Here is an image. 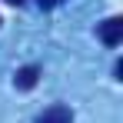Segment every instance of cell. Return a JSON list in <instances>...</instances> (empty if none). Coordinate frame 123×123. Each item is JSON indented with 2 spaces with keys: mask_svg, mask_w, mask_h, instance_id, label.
Returning <instances> with one entry per match:
<instances>
[{
  "mask_svg": "<svg viewBox=\"0 0 123 123\" xmlns=\"http://www.w3.org/2000/svg\"><path fill=\"white\" fill-rule=\"evenodd\" d=\"M97 37H100L106 47H117L123 40V17H110V20L100 23V30H97Z\"/></svg>",
  "mask_w": 123,
  "mask_h": 123,
  "instance_id": "cell-1",
  "label": "cell"
},
{
  "mask_svg": "<svg viewBox=\"0 0 123 123\" xmlns=\"http://www.w3.org/2000/svg\"><path fill=\"white\" fill-rule=\"evenodd\" d=\"M33 123H73V110L63 106V103H53V106H47Z\"/></svg>",
  "mask_w": 123,
  "mask_h": 123,
  "instance_id": "cell-2",
  "label": "cell"
},
{
  "mask_svg": "<svg viewBox=\"0 0 123 123\" xmlns=\"http://www.w3.org/2000/svg\"><path fill=\"white\" fill-rule=\"evenodd\" d=\"M7 3H13V7H20V3H27V0H7Z\"/></svg>",
  "mask_w": 123,
  "mask_h": 123,
  "instance_id": "cell-5",
  "label": "cell"
},
{
  "mask_svg": "<svg viewBox=\"0 0 123 123\" xmlns=\"http://www.w3.org/2000/svg\"><path fill=\"white\" fill-rule=\"evenodd\" d=\"M37 80H40V67H37V63L20 67V70L13 73V86H17V90H33V86H37Z\"/></svg>",
  "mask_w": 123,
  "mask_h": 123,
  "instance_id": "cell-3",
  "label": "cell"
},
{
  "mask_svg": "<svg viewBox=\"0 0 123 123\" xmlns=\"http://www.w3.org/2000/svg\"><path fill=\"white\" fill-rule=\"evenodd\" d=\"M37 3H40V7H43V10H53V7H60V3H63V0H37Z\"/></svg>",
  "mask_w": 123,
  "mask_h": 123,
  "instance_id": "cell-4",
  "label": "cell"
}]
</instances>
